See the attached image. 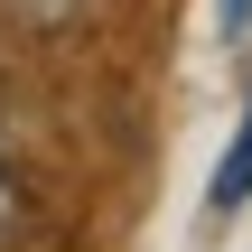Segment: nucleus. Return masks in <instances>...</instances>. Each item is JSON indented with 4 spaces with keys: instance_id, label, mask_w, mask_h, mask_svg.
Returning <instances> with one entry per match:
<instances>
[{
    "instance_id": "nucleus-3",
    "label": "nucleus",
    "mask_w": 252,
    "mask_h": 252,
    "mask_svg": "<svg viewBox=\"0 0 252 252\" xmlns=\"http://www.w3.org/2000/svg\"><path fill=\"white\" fill-rule=\"evenodd\" d=\"M19 224V196H9V168H0V234Z\"/></svg>"
},
{
    "instance_id": "nucleus-1",
    "label": "nucleus",
    "mask_w": 252,
    "mask_h": 252,
    "mask_svg": "<svg viewBox=\"0 0 252 252\" xmlns=\"http://www.w3.org/2000/svg\"><path fill=\"white\" fill-rule=\"evenodd\" d=\"M206 196H215V215H234V206L252 196V112H243V131H234V150H224V168H215Z\"/></svg>"
},
{
    "instance_id": "nucleus-2",
    "label": "nucleus",
    "mask_w": 252,
    "mask_h": 252,
    "mask_svg": "<svg viewBox=\"0 0 252 252\" xmlns=\"http://www.w3.org/2000/svg\"><path fill=\"white\" fill-rule=\"evenodd\" d=\"M9 9H19V19H37V28H65L84 0H9Z\"/></svg>"
},
{
    "instance_id": "nucleus-4",
    "label": "nucleus",
    "mask_w": 252,
    "mask_h": 252,
    "mask_svg": "<svg viewBox=\"0 0 252 252\" xmlns=\"http://www.w3.org/2000/svg\"><path fill=\"white\" fill-rule=\"evenodd\" d=\"M224 28H252V0H224Z\"/></svg>"
}]
</instances>
